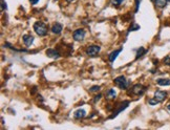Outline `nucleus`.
Masks as SVG:
<instances>
[{"label": "nucleus", "instance_id": "nucleus-1", "mask_svg": "<svg viewBox=\"0 0 170 130\" xmlns=\"http://www.w3.org/2000/svg\"><path fill=\"white\" fill-rule=\"evenodd\" d=\"M34 31L40 37H44L47 35V26L43 22H36L34 24Z\"/></svg>", "mask_w": 170, "mask_h": 130}, {"label": "nucleus", "instance_id": "nucleus-2", "mask_svg": "<svg viewBox=\"0 0 170 130\" xmlns=\"http://www.w3.org/2000/svg\"><path fill=\"white\" fill-rule=\"evenodd\" d=\"M115 83L119 88L121 89H126L129 86V81L124 77V76H119L115 79Z\"/></svg>", "mask_w": 170, "mask_h": 130}, {"label": "nucleus", "instance_id": "nucleus-3", "mask_svg": "<svg viewBox=\"0 0 170 130\" xmlns=\"http://www.w3.org/2000/svg\"><path fill=\"white\" fill-rule=\"evenodd\" d=\"M100 49L101 47L99 45H90L86 48V55L89 57H96L99 54Z\"/></svg>", "mask_w": 170, "mask_h": 130}, {"label": "nucleus", "instance_id": "nucleus-4", "mask_svg": "<svg viewBox=\"0 0 170 130\" xmlns=\"http://www.w3.org/2000/svg\"><path fill=\"white\" fill-rule=\"evenodd\" d=\"M85 35H86V32L83 29H78L74 32L73 37H74V39L76 41H82L85 38Z\"/></svg>", "mask_w": 170, "mask_h": 130}, {"label": "nucleus", "instance_id": "nucleus-5", "mask_svg": "<svg viewBox=\"0 0 170 130\" xmlns=\"http://www.w3.org/2000/svg\"><path fill=\"white\" fill-rule=\"evenodd\" d=\"M145 90H146V88L142 84H135L132 86L131 92L135 96H142L145 92Z\"/></svg>", "mask_w": 170, "mask_h": 130}, {"label": "nucleus", "instance_id": "nucleus-6", "mask_svg": "<svg viewBox=\"0 0 170 130\" xmlns=\"http://www.w3.org/2000/svg\"><path fill=\"white\" fill-rule=\"evenodd\" d=\"M167 97V92L166 91H162V90H157L154 92V98L157 99L159 102H163Z\"/></svg>", "mask_w": 170, "mask_h": 130}, {"label": "nucleus", "instance_id": "nucleus-7", "mask_svg": "<svg viewBox=\"0 0 170 130\" xmlns=\"http://www.w3.org/2000/svg\"><path fill=\"white\" fill-rule=\"evenodd\" d=\"M46 56L49 57V58L56 59V58H59V57H60V54H59V52L58 50H56V49L49 48V49L46 50Z\"/></svg>", "mask_w": 170, "mask_h": 130}, {"label": "nucleus", "instance_id": "nucleus-8", "mask_svg": "<svg viewBox=\"0 0 170 130\" xmlns=\"http://www.w3.org/2000/svg\"><path fill=\"white\" fill-rule=\"evenodd\" d=\"M22 39L26 46H31L33 44V42H34V37L31 36V35H24L22 37Z\"/></svg>", "mask_w": 170, "mask_h": 130}, {"label": "nucleus", "instance_id": "nucleus-9", "mask_svg": "<svg viewBox=\"0 0 170 130\" xmlns=\"http://www.w3.org/2000/svg\"><path fill=\"white\" fill-rule=\"evenodd\" d=\"M62 29H63L62 24H60V23H55L54 25H53V27H51V32H54V34H56V35H59V34L62 32Z\"/></svg>", "mask_w": 170, "mask_h": 130}, {"label": "nucleus", "instance_id": "nucleus-10", "mask_svg": "<svg viewBox=\"0 0 170 130\" xmlns=\"http://www.w3.org/2000/svg\"><path fill=\"white\" fill-rule=\"evenodd\" d=\"M128 105H129V102H128V101H125L124 103H122V104H121V107H120L119 109H118V110L116 111V112H113V114H112L111 117H110V119H112V117H117V115H118V114H119L122 110H124V109H125V108L127 107Z\"/></svg>", "mask_w": 170, "mask_h": 130}, {"label": "nucleus", "instance_id": "nucleus-11", "mask_svg": "<svg viewBox=\"0 0 170 130\" xmlns=\"http://www.w3.org/2000/svg\"><path fill=\"white\" fill-rule=\"evenodd\" d=\"M74 117L75 119H83V117H86V111L84 109H78L74 113Z\"/></svg>", "mask_w": 170, "mask_h": 130}, {"label": "nucleus", "instance_id": "nucleus-12", "mask_svg": "<svg viewBox=\"0 0 170 130\" xmlns=\"http://www.w3.org/2000/svg\"><path fill=\"white\" fill-rule=\"evenodd\" d=\"M121 50H122V48H119V49H117V50H115V52H112L111 54L109 55V61L110 62L115 61V60L117 59V57H118V55L121 52Z\"/></svg>", "mask_w": 170, "mask_h": 130}, {"label": "nucleus", "instance_id": "nucleus-13", "mask_svg": "<svg viewBox=\"0 0 170 130\" xmlns=\"http://www.w3.org/2000/svg\"><path fill=\"white\" fill-rule=\"evenodd\" d=\"M157 83L161 86H169L170 80L169 79H159V80H157Z\"/></svg>", "mask_w": 170, "mask_h": 130}, {"label": "nucleus", "instance_id": "nucleus-14", "mask_svg": "<svg viewBox=\"0 0 170 130\" xmlns=\"http://www.w3.org/2000/svg\"><path fill=\"white\" fill-rule=\"evenodd\" d=\"M167 0H154V3L157 5V7H160V9H163V7H166L167 4Z\"/></svg>", "mask_w": 170, "mask_h": 130}, {"label": "nucleus", "instance_id": "nucleus-15", "mask_svg": "<svg viewBox=\"0 0 170 130\" xmlns=\"http://www.w3.org/2000/svg\"><path fill=\"white\" fill-rule=\"evenodd\" d=\"M107 97H108V99H115L117 96L116 91H115V89H109L108 91H107Z\"/></svg>", "mask_w": 170, "mask_h": 130}, {"label": "nucleus", "instance_id": "nucleus-16", "mask_svg": "<svg viewBox=\"0 0 170 130\" xmlns=\"http://www.w3.org/2000/svg\"><path fill=\"white\" fill-rule=\"evenodd\" d=\"M145 52H146V50H145L143 47H140V49H139L138 52H137V59H139L140 57H142V56L144 55Z\"/></svg>", "mask_w": 170, "mask_h": 130}, {"label": "nucleus", "instance_id": "nucleus-17", "mask_svg": "<svg viewBox=\"0 0 170 130\" xmlns=\"http://www.w3.org/2000/svg\"><path fill=\"white\" fill-rule=\"evenodd\" d=\"M138 29H140V25H138L137 23H132V26H130L129 32H133V31H138Z\"/></svg>", "mask_w": 170, "mask_h": 130}, {"label": "nucleus", "instance_id": "nucleus-18", "mask_svg": "<svg viewBox=\"0 0 170 130\" xmlns=\"http://www.w3.org/2000/svg\"><path fill=\"white\" fill-rule=\"evenodd\" d=\"M123 1H124V0H113V1H112V4L116 5V7H119V5L122 4Z\"/></svg>", "mask_w": 170, "mask_h": 130}, {"label": "nucleus", "instance_id": "nucleus-19", "mask_svg": "<svg viewBox=\"0 0 170 130\" xmlns=\"http://www.w3.org/2000/svg\"><path fill=\"white\" fill-rule=\"evenodd\" d=\"M148 102H149V104H150V105H157V104H159V103H160V102L157 101L155 98H154V99H150V100H149Z\"/></svg>", "mask_w": 170, "mask_h": 130}, {"label": "nucleus", "instance_id": "nucleus-20", "mask_svg": "<svg viewBox=\"0 0 170 130\" xmlns=\"http://www.w3.org/2000/svg\"><path fill=\"white\" fill-rule=\"evenodd\" d=\"M91 92H97V91L100 90V86H98V85H96V86H93V87H90L89 89Z\"/></svg>", "mask_w": 170, "mask_h": 130}, {"label": "nucleus", "instance_id": "nucleus-21", "mask_svg": "<svg viewBox=\"0 0 170 130\" xmlns=\"http://www.w3.org/2000/svg\"><path fill=\"white\" fill-rule=\"evenodd\" d=\"M164 63L170 66V56H167L166 58H164Z\"/></svg>", "mask_w": 170, "mask_h": 130}, {"label": "nucleus", "instance_id": "nucleus-22", "mask_svg": "<svg viewBox=\"0 0 170 130\" xmlns=\"http://www.w3.org/2000/svg\"><path fill=\"white\" fill-rule=\"evenodd\" d=\"M7 10V3L4 2V0H1V11Z\"/></svg>", "mask_w": 170, "mask_h": 130}, {"label": "nucleus", "instance_id": "nucleus-23", "mask_svg": "<svg viewBox=\"0 0 170 130\" xmlns=\"http://www.w3.org/2000/svg\"><path fill=\"white\" fill-rule=\"evenodd\" d=\"M140 1H141V0H135V12H138V10H139V5H140Z\"/></svg>", "mask_w": 170, "mask_h": 130}, {"label": "nucleus", "instance_id": "nucleus-24", "mask_svg": "<svg viewBox=\"0 0 170 130\" xmlns=\"http://www.w3.org/2000/svg\"><path fill=\"white\" fill-rule=\"evenodd\" d=\"M101 97H102V96H101V94H98V96H96V97H95V100H93V101H95V102L99 101L100 99H101Z\"/></svg>", "mask_w": 170, "mask_h": 130}, {"label": "nucleus", "instance_id": "nucleus-25", "mask_svg": "<svg viewBox=\"0 0 170 130\" xmlns=\"http://www.w3.org/2000/svg\"><path fill=\"white\" fill-rule=\"evenodd\" d=\"M38 1L39 0H29V2H31L32 4H37L38 3Z\"/></svg>", "mask_w": 170, "mask_h": 130}, {"label": "nucleus", "instance_id": "nucleus-26", "mask_svg": "<svg viewBox=\"0 0 170 130\" xmlns=\"http://www.w3.org/2000/svg\"><path fill=\"white\" fill-rule=\"evenodd\" d=\"M66 2H73V1H75V0H65Z\"/></svg>", "mask_w": 170, "mask_h": 130}, {"label": "nucleus", "instance_id": "nucleus-27", "mask_svg": "<svg viewBox=\"0 0 170 130\" xmlns=\"http://www.w3.org/2000/svg\"><path fill=\"white\" fill-rule=\"evenodd\" d=\"M167 108H168V109H169V110H170V104L168 105V106H167Z\"/></svg>", "mask_w": 170, "mask_h": 130}, {"label": "nucleus", "instance_id": "nucleus-28", "mask_svg": "<svg viewBox=\"0 0 170 130\" xmlns=\"http://www.w3.org/2000/svg\"><path fill=\"white\" fill-rule=\"evenodd\" d=\"M167 1H168V2H170V0H167Z\"/></svg>", "mask_w": 170, "mask_h": 130}]
</instances>
